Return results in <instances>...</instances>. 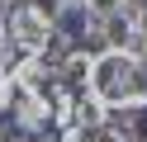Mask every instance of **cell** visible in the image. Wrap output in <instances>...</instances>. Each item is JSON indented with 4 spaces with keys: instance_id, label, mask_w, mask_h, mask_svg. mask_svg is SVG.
Returning a JSON list of instances; mask_svg holds the SVG:
<instances>
[{
    "instance_id": "1",
    "label": "cell",
    "mask_w": 147,
    "mask_h": 142,
    "mask_svg": "<svg viewBox=\"0 0 147 142\" xmlns=\"http://www.w3.org/2000/svg\"><path fill=\"white\" fill-rule=\"evenodd\" d=\"M86 95L100 109H128V114L147 109V66H142V57L123 52V47L95 52L90 76H86Z\"/></svg>"
},
{
    "instance_id": "2",
    "label": "cell",
    "mask_w": 147,
    "mask_h": 142,
    "mask_svg": "<svg viewBox=\"0 0 147 142\" xmlns=\"http://www.w3.org/2000/svg\"><path fill=\"white\" fill-rule=\"evenodd\" d=\"M5 28H10L14 52L43 57L57 43V5H48V0H19V5L5 9Z\"/></svg>"
},
{
    "instance_id": "3",
    "label": "cell",
    "mask_w": 147,
    "mask_h": 142,
    "mask_svg": "<svg viewBox=\"0 0 147 142\" xmlns=\"http://www.w3.org/2000/svg\"><path fill=\"white\" fill-rule=\"evenodd\" d=\"M10 114H14V123H19L24 133H43L52 123V104H48V95H33V90H19L14 85V104H10Z\"/></svg>"
},
{
    "instance_id": "4",
    "label": "cell",
    "mask_w": 147,
    "mask_h": 142,
    "mask_svg": "<svg viewBox=\"0 0 147 142\" xmlns=\"http://www.w3.org/2000/svg\"><path fill=\"white\" fill-rule=\"evenodd\" d=\"M86 142H133V133L119 128V123H100V128L86 133Z\"/></svg>"
},
{
    "instance_id": "5",
    "label": "cell",
    "mask_w": 147,
    "mask_h": 142,
    "mask_svg": "<svg viewBox=\"0 0 147 142\" xmlns=\"http://www.w3.org/2000/svg\"><path fill=\"white\" fill-rule=\"evenodd\" d=\"M14 66V43H10V28H5V19H0V71H10Z\"/></svg>"
},
{
    "instance_id": "6",
    "label": "cell",
    "mask_w": 147,
    "mask_h": 142,
    "mask_svg": "<svg viewBox=\"0 0 147 142\" xmlns=\"http://www.w3.org/2000/svg\"><path fill=\"white\" fill-rule=\"evenodd\" d=\"M10 104H14V76L0 71V114H10Z\"/></svg>"
},
{
    "instance_id": "7",
    "label": "cell",
    "mask_w": 147,
    "mask_h": 142,
    "mask_svg": "<svg viewBox=\"0 0 147 142\" xmlns=\"http://www.w3.org/2000/svg\"><path fill=\"white\" fill-rule=\"evenodd\" d=\"M81 9L95 14V19H105V14H114V9H119V0H81Z\"/></svg>"
},
{
    "instance_id": "8",
    "label": "cell",
    "mask_w": 147,
    "mask_h": 142,
    "mask_svg": "<svg viewBox=\"0 0 147 142\" xmlns=\"http://www.w3.org/2000/svg\"><path fill=\"white\" fill-rule=\"evenodd\" d=\"M62 142H86V128H76V123H71V128H62Z\"/></svg>"
},
{
    "instance_id": "9",
    "label": "cell",
    "mask_w": 147,
    "mask_h": 142,
    "mask_svg": "<svg viewBox=\"0 0 147 142\" xmlns=\"http://www.w3.org/2000/svg\"><path fill=\"white\" fill-rule=\"evenodd\" d=\"M119 9H128V14H138V9H147V0H119Z\"/></svg>"
},
{
    "instance_id": "10",
    "label": "cell",
    "mask_w": 147,
    "mask_h": 142,
    "mask_svg": "<svg viewBox=\"0 0 147 142\" xmlns=\"http://www.w3.org/2000/svg\"><path fill=\"white\" fill-rule=\"evenodd\" d=\"M5 142H33V137H29V133H24V137H5Z\"/></svg>"
},
{
    "instance_id": "11",
    "label": "cell",
    "mask_w": 147,
    "mask_h": 142,
    "mask_svg": "<svg viewBox=\"0 0 147 142\" xmlns=\"http://www.w3.org/2000/svg\"><path fill=\"white\" fill-rule=\"evenodd\" d=\"M10 5H19V0H0V9H10Z\"/></svg>"
},
{
    "instance_id": "12",
    "label": "cell",
    "mask_w": 147,
    "mask_h": 142,
    "mask_svg": "<svg viewBox=\"0 0 147 142\" xmlns=\"http://www.w3.org/2000/svg\"><path fill=\"white\" fill-rule=\"evenodd\" d=\"M0 142H5V128H0Z\"/></svg>"
}]
</instances>
